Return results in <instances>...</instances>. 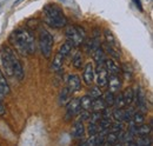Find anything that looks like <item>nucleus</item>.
<instances>
[{
    "mask_svg": "<svg viewBox=\"0 0 153 146\" xmlns=\"http://www.w3.org/2000/svg\"><path fill=\"white\" fill-rule=\"evenodd\" d=\"M8 41L20 55L27 57L36 53V39L32 32L28 30L21 28L12 32Z\"/></svg>",
    "mask_w": 153,
    "mask_h": 146,
    "instance_id": "1",
    "label": "nucleus"
},
{
    "mask_svg": "<svg viewBox=\"0 0 153 146\" xmlns=\"http://www.w3.org/2000/svg\"><path fill=\"white\" fill-rule=\"evenodd\" d=\"M0 61L4 71L7 75L13 77L18 80H22L24 78V69L22 65L16 55L14 51L8 46H2L0 50Z\"/></svg>",
    "mask_w": 153,
    "mask_h": 146,
    "instance_id": "2",
    "label": "nucleus"
},
{
    "mask_svg": "<svg viewBox=\"0 0 153 146\" xmlns=\"http://www.w3.org/2000/svg\"><path fill=\"white\" fill-rule=\"evenodd\" d=\"M42 19L52 28H62L67 25V18L64 11L56 4H47L42 8Z\"/></svg>",
    "mask_w": 153,
    "mask_h": 146,
    "instance_id": "3",
    "label": "nucleus"
},
{
    "mask_svg": "<svg viewBox=\"0 0 153 146\" xmlns=\"http://www.w3.org/2000/svg\"><path fill=\"white\" fill-rule=\"evenodd\" d=\"M53 36L47 31L41 28L39 31V36H38V44L39 48L41 51V54L44 55L45 58H50L52 54V48H53Z\"/></svg>",
    "mask_w": 153,
    "mask_h": 146,
    "instance_id": "4",
    "label": "nucleus"
},
{
    "mask_svg": "<svg viewBox=\"0 0 153 146\" xmlns=\"http://www.w3.org/2000/svg\"><path fill=\"white\" fill-rule=\"evenodd\" d=\"M66 40L72 47L80 46L86 39L85 31L79 26H68L66 28Z\"/></svg>",
    "mask_w": 153,
    "mask_h": 146,
    "instance_id": "5",
    "label": "nucleus"
},
{
    "mask_svg": "<svg viewBox=\"0 0 153 146\" xmlns=\"http://www.w3.org/2000/svg\"><path fill=\"white\" fill-rule=\"evenodd\" d=\"M94 77H96L97 85L99 87H104L107 85V78H108V73L106 71L104 64H99L97 65V70H94Z\"/></svg>",
    "mask_w": 153,
    "mask_h": 146,
    "instance_id": "6",
    "label": "nucleus"
},
{
    "mask_svg": "<svg viewBox=\"0 0 153 146\" xmlns=\"http://www.w3.org/2000/svg\"><path fill=\"white\" fill-rule=\"evenodd\" d=\"M80 110V104H79V99L74 98V99H70V101L66 104V115H65V120L68 121L72 118H74L76 113Z\"/></svg>",
    "mask_w": 153,
    "mask_h": 146,
    "instance_id": "7",
    "label": "nucleus"
},
{
    "mask_svg": "<svg viewBox=\"0 0 153 146\" xmlns=\"http://www.w3.org/2000/svg\"><path fill=\"white\" fill-rule=\"evenodd\" d=\"M67 89L71 92V94L76 93L81 90V81L76 74H70L67 77Z\"/></svg>",
    "mask_w": 153,
    "mask_h": 146,
    "instance_id": "8",
    "label": "nucleus"
},
{
    "mask_svg": "<svg viewBox=\"0 0 153 146\" xmlns=\"http://www.w3.org/2000/svg\"><path fill=\"white\" fill-rule=\"evenodd\" d=\"M82 79H84V83L86 85H91L94 80V67L91 63H87L84 67V73H82Z\"/></svg>",
    "mask_w": 153,
    "mask_h": 146,
    "instance_id": "9",
    "label": "nucleus"
},
{
    "mask_svg": "<svg viewBox=\"0 0 153 146\" xmlns=\"http://www.w3.org/2000/svg\"><path fill=\"white\" fill-rule=\"evenodd\" d=\"M107 85H108V91L111 92H118L121 87V79L119 74H110L107 78Z\"/></svg>",
    "mask_w": 153,
    "mask_h": 146,
    "instance_id": "10",
    "label": "nucleus"
},
{
    "mask_svg": "<svg viewBox=\"0 0 153 146\" xmlns=\"http://www.w3.org/2000/svg\"><path fill=\"white\" fill-rule=\"evenodd\" d=\"M85 134V126H84V121L81 120H76V123L73 124L72 130H71V136L74 139H79L82 138Z\"/></svg>",
    "mask_w": 153,
    "mask_h": 146,
    "instance_id": "11",
    "label": "nucleus"
},
{
    "mask_svg": "<svg viewBox=\"0 0 153 146\" xmlns=\"http://www.w3.org/2000/svg\"><path fill=\"white\" fill-rule=\"evenodd\" d=\"M64 60H65V57L58 52L57 54L54 55L53 58V61H52V65H51V69L52 71L56 73H59L62 71V67H64Z\"/></svg>",
    "mask_w": 153,
    "mask_h": 146,
    "instance_id": "12",
    "label": "nucleus"
},
{
    "mask_svg": "<svg viewBox=\"0 0 153 146\" xmlns=\"http://www.w3.org/2000/svg\"><path fill=\"white\" fill-rule=\"evenodd\" d=\"M104 66L106 69V71L110 74H120L121 73V69L119 67V65L112 59H105L104 61Z\"/></svg>",
    "mask_w": 153,
    "mask_h": 146,
    "instance_id": "13",
    "label": "nucleus"
},
{
    "mask_svg": "<svg viewBox=\"0 0 153 146\" xmlns=\"http://www.w3.org/2000/svg\"><path fill=\"white\" fill-rule=\"evenodd\" d=\"M137 99V106H138V111L140 112H146L147 107H146V98L144 95V92L141 90H138L137 92V97H134Z\"/></svg>",
    "mask_w": 153,
    "mask_h": 146,
    "instance_id": "14",
    "label": "nucleus"
},
{
    "mask_svg": "<svg viewBox=\"0 0 153 146\" xmlns=\"http://www.w3.org/2000/svg\"><path fill=\"white\" fill-rule=\"evenodd\" d=\"M10 86H8V83L6 80V77L4 75V73L1 72L0 70V93L2 95H6V94H10Z\"/></svg>",
    "mask_w": 153,
    "mask_h": 146,
    "instance_id": "15",
    "label": "nucleus"
},
{
    "mask_svg": "<svg viewBox=\"0 0 153 146\" xmlns=\"http://www.w3.org/2000/svg\"><path fill=\"white\" fill-rule=\"evenodd\" d=\"M71 92L68 91L67 87H64L61 91H60V94H59V105L61 106H65L68 101H70V97H71Z\"/></svg>",
    "mask_w": 153,
    "mask_h": 146,
    "instance_id": "16",
    "label": "nucleus"
},
{
    "mask_svg": "<svg viewBox=\"0 0 153 146\" xmlns=\"http://www.w3.org/2000/svg\"><path fill=\"white\" fill-rule=\"evenodd\" d=\"M105 107H107V105H106V103L104 101V99L101 97L92 99V106H91L92 111H102Z\"/></svg>",
    "mask_w": 153,
    "mask_h": 146,
    "instance_id": "17",
    "label": "nucleus"
},
{
    "mask_svg": "<svg viewBox=\"0 0 153 146\" xmlns=\"http://www.w3.org/2000/svg\"><path fill=\"white\" fill-rule=\"evenodd\" d=\"M101 48H102V51L104 52H106L107 54H110L112 58H114V59H119V51H117V48L113 47V46H111V45H108V44H106V42H104L101 46H100Z\"/></svg>",
    "mask_w": 153,
    "mask_h": 146,
    "instance_id": "18",
    "label": "nucleus"
},
{
    "mask_svg": "<svg viewBox=\"0 0 153 146\" xmlns=\"http://www.w3.org/2000/svg\"><path fill=\"white\" fill-rule=\"evenodd\" d=\"M92 55H93V59H94V61L97 63V65H99V64H104V61H105V59H106L105 52L102 51V48H101L100 46L92 52Z\"/></svg>",
    "mask_w": 153,
    "mask_h": 146,
    "instance_id": "19",
    "label": "nucleus"
},
{
    "mask_svg": "<svg viewBox=\"0 0 153 146\" xmlns=\"http://www.w3.org/2000/svg\"><path fill=\"white\" fill-rule=\"evenodd\" d=\"M135 145L139 146H151L152 145V139L147 136H137L135 137Z\"/></svg>",
    "mask_w": 153,
    "mask_h": 146,
    "instance_id": "20",
    "label": "nucleus"
},
{
    "mask_svg": "<svg viewBox=\"0 0 153 146\" xmlns=\"http://www.w3.org/2000/svg\"><path fill=\"white\" fill-rule=\"evenodd\" d=\"M104 36H105V40H106V44H108V45H111V46H113V47H118V44H117V39H115L114 34L112 33V31H110V30H105V32H104Z\"/></svg>",
    "mask_w": 153,
    "mask_h": 146,
    "instance_id": "21",
    "label": "nucleus"
},
{
    "mask_svg": "<svg viewBox=\"0 0 153 146\" xmlns=\"http://www.w3.org/2000/svg\"><path fill=\"white\" fill-rule=\"evenodd\" d=\"M115 144H118V133L108 132L105 137L104 145H115Z\"/></svg>",
    "mask_w": 153,
    "mask_h": 146,
    "instance_id": "22",
    "label": "nucleus"
},
{
    "mask_svg": "<svg viewBox=\"0 0 153 146\" xmlns=\"http://www.w3.org/2000/svg\"><path fill=\"white\" fill-rule=\"evenodd\" d=\"M79 104H80V109L81 110H87L91 111V106H92V98H90L88 95H85L82 98L79 99Z\"/></svg>",
    "mask_w": 153,
    "mask_h": 146,
    "instance_id": "23",
    "label": "nucleus"
},
{
    "mask_svg": "<svg viewBox=\"0 0 153 146\" xmlns=\"http://www.w3.org/2000/svg\"><path fill=\"white\" fill-rule=\"evenodd\" d=\"M123 97H124V100H125L126 106L131 105V104H132V101L134 100V92H133V90H132L131 87L126 89V90L124 91V93H123Z\"/></svg>",
    "mask_w": 153,
    "mask_h": 146,
    "instance_id": "24",
    "label": "nucleus"
},
{
    "mask_svg": "<svg viewBox=\"0 0 153 146\" xmlns=\"http://www.w3.org/2000/svg\"><path fill=\"white\" fill-rule=\"evenodd\" d=\"M131 119H132V124L133 125H140V124H143L145 121V115H144L143 112L138 111V112H134Z\"/></svg>",
    "mask_w": 153,
    "mask_h": 146,
    "instance_id": "25",
    "label": "nucleus"
},
{
    "mask_svg": "<svg viewBox=\"0 0 153 146\" xmlns=\"http://www.w3.org/2000/svg\"><path fill=\"white\" fill-rule=\"evenodd\" d=\"M72 65L76 70H80L82 67V54L79 51L76 52V54H74L73 59H72Z\"/></svg>",
    "mask_w": 153,
    "mask_h": 146,
    "instance_id": "26",
    "label": "nucleus"
},
{
    "mask_svg": "<svg viewBox=\"0 0 153 146\" xmlns=\"http://www.w3.org/2000/svg\"><path fill=\"white\" fill-rule=\"evenodd\" d=\"M114 105L117 109H124L126 106L125 104V100H124V97H123V93L118 91V94L114 97Z\"/></svg>",
    "mask_w": 153,
    "mask_h": 146,
    "instance_id": "27",
    "label": "nucleus"
},
{
    "mask_svg": "<svg viewBox=\"0 0 153 146\" xmlns=\"http://www.w3.org/2000/svg\"><path fill=\"white\" fill-rule=\"evenodd\" d=\"M102 99H104V101L106 103V105H107L108 107L113 106V104H114V94H113V92L107 91L105 94H104Z\"/></svg>",
    "mask_w": 153,
    "mask_h": 146,
    "instance_id": "28",
    "label": "nucleus"
},
{
    "mask_svg": "<svg viewBox=\"0 0 153 146\" xmlns=\"http://www.w3.org/2000/svg\"><path fill=\"white\" fill-rule=\"evenodd\" d=\"M111 119H107V118H101L98 123H97V125H98V128H99V131H102V130H108L110 128V125H111Z\"/></svg>",
    "mask_w": 153,
    "mask_h": 146,
    "instance_id": "29",
    "label": "nucleus"
},
{
    "mask_svg": "<svg viewBox=\"0 0 153 146\" xmlns=\"http://www.w3.org/2000/svg\"><path fill=\"white\" fill-rule=\"evenodd\" d=\"M78 115V120H81V121H86V120H90V115H91V111H87V110H79V112L76 113Z\"/></svg>",
    "mask_w": 153,
    "mask_h": 146,
    "instance_id": "30",
    "label": "nucleus"
},
{
    "mask_svg": "<svg viewBox=\"0 0 153 146\" xmlns=\"http://www.w3.org/2000/svg\"><path fill=\"white\" fill-rule=\"evenodd\" d=\"M101 94H102V92H101V89H99V86H92L88 90V97L92 98V99L101 97Z\"/></svg>",
    "mask_w": 153,
    "mask_h": 146,
    "instance_id": "31",
    "label": "nucleus"
},
{
    "mask_svg": "<svg viewBox=\"0 0 153 146\" xmlns=\"http://www.w3.org/2000/svg\"><path fill=\"white\" fill-rule=\"evenodd\" d=\"M71 51H72V46H71L68 42L62 44V45L60 46V48H59V53H61V54L64 55L65 58H66L67 55L71 53Z\"/></svg>",
    "mask_w": 153,
    "mask_h": 146,
    "instance_id": "32",
    "label": "nucleus"
},
{
    "mask_svg": "<svg viewBox=\"0 0 153 146\" xmlns=\"http://www.w3.org/2000/svg\"><path fill=\"white\" fill-rule=\"evenodd\" d=\"M112 117L115 121H124V109H115L112 111Z\"/></svg>",
    "mask_w": 153,
    "mask_h": 146,
    "instance_id": "33",
    "label": "nucleus"
},
{
    "mask_svg": "<svg viewBox=\"0 0 153 146\" xmlns=\"http://www.w3.org/2000/svg\"><path fill=\"white\" fill-rule=\"evenodd\" d=\"M121 72L124 73V77L125 79H131L132 78V69L128 64H124L123 65V69H121Z\"/></svg>",
    "mask_w": 153,
    "mask_h": 146,
    "instance_id": "34",
    "label": "nucleus"
},
{
    "mask_svg": "<svg viewBox=\"0 0 153 146\" xmlns=\"http://www.w3.org/2000/svg\"><path fill=\"white\" fill-rule=\"evenodd\" d=\"M98 132H99V128H98L97 123H91V121H90L88 127H87V133H88V136H96Z\"/></svg>",
    "mask_w": 153,
    "mask_h": 146,
    "instance_id": "35",
    "label": "nucleus"
},
{
    "mask_svg": "<svg viewBox=\"0 0 153 146\" xmlns=\"http://www.w3.org/2000/svg\"><path fill=\"white\" fill-rule=\"evenodd\" d=\"M101 119V111H93L90 115V121L91 123H98Z\"/></svg>",
    "mask_w": 153,
    "mask_h": 146,
    "instance_id": "36",
    "label": "nucleus"
},
{
    "mask_svg": "<svg viewBox=\"0 0 153 146\" xmlns=\"http://www.w3.org/2000/svg\"><path fill=\"white\" fill-rule=\"evenodd\" d=\"M123 130V124H121V121H117L114 124H112L111 123V125H110V128H108V131L110 132H119V131H121Z\"/></svg>",
    "mask_w": 153,
    "mask_h": 146,
    "instance_id": "37",
    "label": "nucleus"
},
{
    "mask_svg": "<svg viewBox=\"0 0 153 146\" xmlns=\"http://www.w3.org/2000/svg\"><path fill=\"white\" fill-rule=\"evenodd\" d=\"M134 111L132 109H124V121H130Z\"/></svg>",
    "mask_w": 153,
    "mask_h": 146,
    "instance_id": "38",
    "label": "nucleus"
},
{
    "mask_svg": "<svg viewBox=\"0 0 153 146\" xmlns=\"http://www.w3.org/2000/svg\"><path fill=\"white\" fill-rule=\"evenodd\" d=\"M6 113V106L2 101V97H0V115H5Z\"/></svg>",
    "mask_w": 153,
    "mask_h": 146,
    "instance_id": "39",
    "label": "nucleus"
},
{
    "mask_svg": "<svg viewBox=\"0 0 153 146\" xmlns=\"http://www.w3.org/2000/svg\"><path fill=\"white\" fill-rule=\"evenodd\" d=\"M134 5H135V7L140 11V12H143L144 11V8H143V5H141V1L140 0H133Z\"/></svg>",
    "mask_w": 153,
    "mask_h": 146,
    "instance_id": "40",
    "label": "nucleus"
},
{
    "mask_svg": "<svg viewBox=\"0 0 153 146\" xmlns=\"http://www.w3.org/2000/svg\"><path fill=\"white\" fill-rule=\"evenodd\" d=\"M20 1H21V0H17V1H16V2H14V5H18V4H19Z\"/></svg>",
    "mask_w": 153,
    "mask_h": 146,
    "instance_id": "41",
    "label": "nucleus"
},
{
    "mask_svg": "<svg viewBox=\"0 0 153 146\" xmlns=\"http://www.w3.org/2000/svg\"><path fill=\"white\" fill-rule=\"evenodd\" d=\"M0 97H2V94H1V93H0Z\"/></svg>",
    "mask_w": 153,
    "mask_h": 146,
    "instance_id": "42",
    "label": "nucleus"
}]
</instances>
